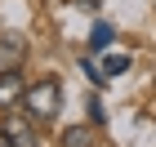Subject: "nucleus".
<instances>
[{
    "instance_id": "obj_1",
    "label": "nucleus",
    "mask_w": 156,
    "mask_h": 147,
    "mask_svg": "<svg viewBox=\"0 0 156 147\" xmlns=\"http://www.w3.org/2000/svg\"><path fill=\"white\" fill-rule=\"evenodd\" d=\"M23 111L31 116V121H54V116L62 111V85L58 80H36V85H27Z\"/></svg>"
},
{
    "instance_id": "obj_2",
    "label": "nucleus",
    "mask_w": 156,
    "mask_h": 147,
    "mask_svg": "<svg viewBox=\"0 0 156 147\" xmlns=\"http://www.w3.org/2000/svg\"><path fill=\"white\" fill-rule=\"evenodd\" d=\"M23 54H27L23 36L5 31V36H0V72H13V67H23Z\"/></svg>"
},
{
    "instance_id": "obj_3",
    "label": "nucleus",
    "mask_w": 156,
    "mask_h": 147,
    "mask_svg": "<svg viewBox=\"0 0 156 147\" xmlns=\"http://www.w3.org/2000/svg\"><path fill=\"white\" fill-rule=\"evenodd\" d=\"M27 85H23V76H18V67L13 72H0V107H13V103H23Z\"/></svg>"
},
{
    "instance_id": "obj_4",
    "label": "nucleus",
    "mask_w": 156,
    "mask_h": 147,
    "mask_svg": "<svg viewBox=\"0 0 156 147\" xmlns=\"http://www.w3.org/2000/svg\"><path fill=\"white\" fill-rule=\"evenodd\" d=\"M5 134H9V143H13V147H40V138H36V129H31V121L9 116V121H5Z\"/></svg>"
},
{
    "instance_id": "obj_5",
    "label": "nucleus",
    "mask_w": 156,
    "mask_h": 147,
    "mask_svg": "<svg viewBox=\"0 0 156 147\" xmlns=\"http://www.w3.org/2000/svg\"><path fill=\"white\" fill-rule=\"evenodd\" d=\"M58 147H98V134L89 129V125H72V129H62Z\"/></svg>"
},
{
    "instance_id": "obj_6",
    "label": "nucleus",
    "mask_w": 156,
    "mask_h": 147,
    "mask_svg": "<svg viewBox=\"0 0 156 147\" xmlns=\"http://www.w3.org/2000/svg\"><path fill=\"white\" fill-rule=\"evenodd\" d=\"M112 23H94V31H89V54H98V49H107L112 45Z\"/></svg>"
},
{
    "instance_id": "obj_7",
    "label": "nucleus",
    "mask_w": 156,
    "mask_h": 147,
    "mask_svg": "<svg viewBox=\"0 0 156 147\" xmlns=\"http://www.w3.org/2000/svg\"><path fill=\"white\" fill-rule=\"evenodd\" d=\"M98 62H103L107 80H112V76H125V72H129V54H107V58H98Z\"/></svg>"
},
{
    "instance_id": "obj_8",
    "label": "nucleus",
    "mask_w": 156,
    "mask_h": 147,
    "mask_svg": "<svg viewBox=\"0 0 156 147\" xmlns=\"http://www.w3.org/2000/svg\"><path fill=\"white\" fill-rule=\"evenodd\" d=\"M80 72H85V80H89V85H107V72H103V62L85 58V62H80Z\"/></svg>"
},
{
    "instance_id": "obj_9",
    "label": "nucleus",
    "mask_w": 156,
    "mask_h": 147,
    "mask_svg": "<svg viewBox=\"0 0 156 147\" xmlns=\"http://www.w3.org/2000/svg\"><path fill=\"white\" fill-rule=\"evenodd\" d=\"M89 121L103 125V103H98V98H89Z\"/></svg>"
},
{
    "instance_id": "obj_10",
    "label": "nucleus",
    "mask_w": 156,
    "mask_h": 147,
    "mask_svg": "<svg viewBox=\"0 0 156 147\" xmlns=\"http://www.w3.org/2000/svg\"><path fill=\"white\" fill-rule=\"evenodd\" d=\"M0 147H13V143H9V134H5V129H0Z\"/></svg>"
}]
</instances>
